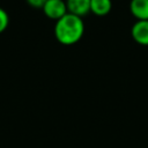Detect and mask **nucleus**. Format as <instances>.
I'll return each instance as SVG.
<instances>
[{"mask_svg": "<svg viewBox=\"0 0 148 148\" xmlns=\"http://www.w3.org/2000/svg\"><path fill=\"white\" fill-rule=\"evenodd\" d=\"M84 32V23L82 17L67 13L56 22L54 36L62 45H73L77 43Z\"/></svg>", "mask_w": 148, "mask_h": 148, "instance_id": "nucleus-1", "label": "nucleus"}, {"mask_svg": "<svg viewBox=\"0 0 148 148\" xmlns=\"http://www.w3.org/2000/svg\"><path fill=\"white\" fill-rule=\"evenodd\" d=\"M42 9L45 16H47L51 20H56V21L60 20L62 16H65L68 13L66 1L64 0H47Z\"/></svg>", "mask_w": 148, "mask_h": 148, "instance_id": "nucleus-2", "label": "nucleus"}, {"mask_svg": "<svg viewBox=\"0 0 148 148\" xmlns=\"http://www.w3.org/2000/svg\"><path fill=\"white\" fill-rule=\"evenodd\" d=\"M133 39L143 46H148V20L136 21L131 30Z\"/></svg>", "mask_w": 148, "mask_h": 148, "instance_id": "nucleus-3", "label": "nucleus"}, {"mask_svg": "<svg viewBox=\"0 0 148 148\" xmlns=\"http://www.w3.org/2000/svg\"><path fill=\"white\" fill-rule=\"evenodd\" d=\"M67 12L79 17L86 16L90 12V0H66Z\"/></svg>", "mask_w": 148, "mask_h": 148, "instance_id": "nucleus-4", "label": "nucleus"}, {"mask_svg": "<svg viewBox=\"0 0 148 148\" xmlns=\"http://www.w3.org/2000/svg\"><path fill=\"white\" fill-rule=\"evenodd\" d=\"M130 10L138 21L148 20V0H131Z\"/></svg>", "mask_w": 148, "mask_h": 148, "instance_id": "nucleus-5", "label": "nucleus"}, {"mask_svg": "<svg viewBox=\"0 0 148 148\" xmlns=\"http://www.w3.org/2000/svg\"><path fill=\"white\" fill-rule=\"evenodd\" d=\"M112 9L111 0H90V12L96 16H105Z\"/></svg>", "mask_w": 148, "mask_h": 148, "instance_id": "nucleus-6", "label": "nucleus"}, {"mask_svg": "<svg viewBox=\"0 0 148 148\" xmlns=\"http://www.w3.org/2000/svg\"><path fill=\"white\" fill-rule=\"evenodd\" d=\"M9 24V16L7 12L0 7V34L3 32Z\"/></svg>", "mask_w": 148, "mask_h": 148, "instance_id": "nucleus-7", "label": "nucleus"}, {"mask_svg": "<svg viewBox=\"0 0 148 148\" xmlns=\"http://www.w3.org/2000/svg\"><path fill=\"white\" fill-rule=\"evenodd\" d=\"M47 0H27V2L34 8H43Z\"/></svg>", "mask_w": 148, "mask_h": 148, "instance_id": "nucleus-8", "label": "nucleus"}]
</instances>
